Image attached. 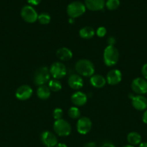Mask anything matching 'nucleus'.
Listing matches in <instances>:
<instances>
[{"mask_svg":"<svg viewBox=\"0 0 147 147\" xmlns=\"http://www.w3.org/2000/svg\"><path fill=\"white\" fill-rule=\"evenodd\" d=\"M75 70L77 74L84 77H92L95 73V65L86 59L79 60L75 64Z\"/></svg>","mask_w":147,"mask_h":147,"instance_id":"1","label":"nucleus"},{"mask_svg":"<svg viewBox=\"0 0 147 147\" xmlns=\"http://www.w3.org/2000/svg\"><path fill=\"white\" fill-rule=\"evenodd\" d=\"M104 63L108 67H112L117 64L119 60V52L118 49L112 45H108L103 53Z\"/></svg>","mask_w":147,"mask_h":147,"instance_id":"2","label":"nucleus"},{"mask_svg":"<svg viewBox=\"0 0 147 147\" xmlns=\"http://www.w3.org/2000/svg\"><path fill=\"white\" fill-rule=\"evenodd\" d=\"M50 70L46 66H41L37 68L33 76V80L36 86H40L45 85L50 80Z\"/></svg>","mask_w":147,"mask_h":147,"instance_id":"3","label":"nucleus"},{"mask_svg":"<svg viewBox=\"0 0 147 147\" xmlns=\"http://www.w3.org/2000/svg\"><path fill=\"white\" fill-rule=\"evenodd\" d=\"M86 11V7L84 3L79 1H74L71 2L66 8V12L70 18L75 19L80 17L84 14Z\"/></svg>","mask_w":147,"mask_h":147,"instance_id":"4","label":"nucleus"},{"mask_svg":"<svg viewBox=\"0 0 147 147\" xmlns=\"http://www.w3.org/2000/svg\"><path fill=\"white\" fill-rule=\"evenodd\" d=\"M53 127L55 133L59 136H67L71 132L70 123L63 119L55 121Z\"/></svg>","mask_w":147,"mask_h":147,"instance_id":"5","label":"nucleus"},{"mask_svg":"<svg viewBox=\"0 0 147 147\" xmlns=\"http://www.w3.org/2000/svg\"><path fill=\"white\" fill-rule=\"evenodd\" d=\"M22 18L27 23H34L37 20V14L36 10L30 5H25L22 8L20 11Z\"/></svg>","mask_w":147,"mask_h":147,"instance_id":"6","label":"nucleus"},{"mask_svg":"<svg viewBox=\"0 0 147 147\" xmlns=\"http://www.w3.org/2000/svg\"><path fill=\"white\" fill-rule=\"evenodd\" d=\"M50 73L54 79H61L66 76L67 70L63 63L61 62H55L50 65Z\"/></svg>","mask_w":147,"mask_h":147,"instance_id":"7","label":"nucleus"},{"mask_svg":"<svg viewBox=\"0 0 147 147\" xmlns=\"http://www.w3.org/2000/svg\"><path fill=\"white\" fill-rule=\"evenodd\" d=\"M131 89L138 95H144L147 93V80L144 78H136L131 83Z\"/></svg>","mask_w":147,"mask_h":147,"instance_id":"8","label":"nucleus"},{"mask_svg":"<svg viewBox=\"0 0 147 147\" xmlns=\"http://www.w3.org/2000/svg\"><path fill=\"white\" fill-rule=\"evenodd\" d=\"M92 123L88 117L79 118L76 123V129L80 134L85 135L89 133L92 129Z\"/></svg>","mask_w":147,"mask_h":147,"instance_id":"9","label":"nucleus"},{"mask_svg":"<svg viewBox=\"0 0 147 147\" xmlns=\"http://www.w3.org/2000/svg\"><path fill=\"white\" fill-rule=\"evenodd\" d=\"M40 140L46 147H55L58 144L56 136L49 131H44L40 135Z\"/></svg>","mask_w":147,"mask_h":147,"instance_id":"10","label":"nucleus"},{"mask_svg":"<svg viewBox=\"0 0 147 147\" xmlns=\"http://www.w3.org/2000/svg\"><path fill=\"white\" fill-rule=\"evenodd\" d=\"M33 90L30 86L22 85L17 89L15 93L16 98L20 100H26L32 96Z\"/></svg>","mask_w":147,"mask_h":147,"instance_id":"11","label":"nucleus"},{"mask_svg":"<svg viewBox=\"0 0 147 147\" xmlns=\"http://www.w3.org/2000/svg\"><path fill=\"white\" fill-rule=\"evenodd\" d=\"M122 80V73L118 69H112L110 70L106 76V81L110 86L118 84Z\"/></svg>","mask_w":147,"mask_h":147,"instance_id":"12","label":"nucleus"},{"mask_svg":"<svg viewBox=\"0 0 147 147\" xmlns=\"http://www.w3.org/2000/svg\"><path fill=\"white\" fill-rule=\"evenodd\" d=\"M133 107L137 111H145L147 109V98L143 95H137L132 98Z\"/></svg>","mask_w":147,"mask_h":147,"instance_id":"13","label":"nucleus"},{"mask_svg":"<svg viewBox=\"0 0 147 147\" xmlns=\"http://www.w3.org/2000/svg\"><path fill=\"white\" fill-rule=\"evenodd\" d=\"M68 84L71 88L74 90H79L83 87V79L79 74H71L68 78Z\"/></svg>","mask_w":147,"mask_h":147,"instance_id":"14","label":"nucleus"},{"mask_svg":"<svg viewBox=\"0 0 147 147\" xmlns=\"http://www.w3.org/2000/svg\"><path fill=\"white\" fill-rule=\"evenodd\" d=\"M71 100L76 106H82L86 104L87 101V96L82 91H76L71 95Z\"/></svg>","mask_w":147,"mask_h":147,"instance_id":"15","label":"nucleus"},{"mask_svg":"<svg viewBox=\"0 0 147 147\" xmlns=\"http://www.w3.org/2000/svg\"><path fill=\"white\" fill-rule=\"evenodd\" d=\"M86 8L91 11H99L105 6V0H84Z\"/></svg>","mask_w":147,"mask_h":147,"instance_id":"16","label":"nucleus"},{"mask_svg":"<svg viewBox=\"0 0 147 147\" xmlns=\"http://www.w3.org/2000/svg\"><path fill=\"white\" fill-rule=\"evenodd\" d=\"M56 56L61 61H68L72 58L73 53L67 47H61L56 51Z\"/></svg>","mask_w":147,"mask_h":147,"instance_id":"17","label":"nucleus"},{"mask_svg":"<svg viewBox=\"0 0 147 147\" xmlns=\"http://www.w3.org/2000/svg\"><path fill=\"white\" fill-rule=\"evenodd\" d=\"M89 81H90L91 85L96 88H101L104 87L107 83L106 78L99 74L93 75L90 78Z\"/></svg>","mask_w":147,"mask_h":147,"instance_id":"18","label":"nucleus"},{"mask_svg":"<svg viewBox=\"0 0 147 147\" xmlns=\"http://www.w3.org/2000/svg\"><path fill=\"white\" fill-rule=\"evenodd\" d=\"M37 96L41 100H46V99L49 98L50 96V90L48 88V86H46V85H43V86H38L37 89Z\"/></svg>","mask_w":147,"mask_h":147,"instance_id":"19","label":"nucleus"},{"mask_svg":"<svg viewBox=\"0 0 147 147\" xmlns=\"http://www.w3.org/2000/svg\"><path fill=\"white\" fill-rule=\"evenodd\" d=\"M127 141L132 146L139 145L141 143V136L138 132H130L127 136Z\"/></svg>","mask_w":147,"mask_h":147,"instance_id":"20","label":"nucleus"},{"mask_svg":"<svg viewBox=\"0 0 147 147\" xmlns=\"http://www.w3.org/2000/svg\"><path fill=\"white\" fill-rule=\"evenodd\" d=\"M95 34V31L92 27H84L79 30V36L82 38L85 39V40H89L91 39L92 37H94Z\"/></svg>","mask_w":147,"mask_h":147,"instance_id":"21","label":"nucleus"},{"mask_svg":"<svg viewBox=\"0 0 147 147\" xmlns=\"http://www.w3.org/2000/svg\"><path fill=\"white\" fill-rule=\"evenodd\" d=\"M48 88H50V91L58 92L62 88L61 83L57 79H52L48 82Z\"/></svg>","mask_w":147,"mask_h":147,"instance_id":"22","label":"nucleus"},{"mask_svg":"<svg viewBox=\"0 0 147 147\" xmlns=\"http://www.w3.org/2000/svg\"><path fill=\"white\" fill-rule=\"evenodd\" d=\"M68 115H69V116L71 119H79L81 116L80 110L76 106H72L68 111Z\"/></svg>","mask_w":147,"mask_h":147,"instance_id":"23","label":"nucleus"},{"mask_svg":"<svg viewBox=\"0 0 147 147\" xmlns=\"http://www.w3.org/2000/svg\"><path fill=\"white\" fill-rule=\"evenodd\" d=\"M120 4V0H107L105 1V7L109 10H115L119 7Z\"/></svg>","mask_w":147,"mask_h":147,"instance_id":"24","label":"nucleus"},{"mask_svg":"<svg viewBox=\"0 0 147 147\" xmlns=\"http://www.w3.org/2000/svg\"><path fill=\"white\" fill-rule=\"evenodd\" d=\"M37 20L41 24H48L50 22V16L48 13L43 12L39 14Z\"/></svg>","mask_w":147,"mask_h":147,"instance_id":"25","label":"nucleus"},{"mask_svg":"<svg viewBox=\"0 0 147 147\" xmlns=\"http://www.w3.org/2000/svg\"><path fill=\"white\" fill-rule=\"evenodd\" d=\"M63 112L61 109H60V108H56V109H55L53 111V119L56 121L61 119L62 116H63Z\"/></svg>","mask_w":147,"mask_h":147,"instance_id":"26","label":"nucleus"},{"mask_svg":"<svg viewBox=\"0 0 147 147\" xmlns=\"http://www.w3.org/2000/svg\"><path fill=\"white\" fill-rule=\"evenodd\" d=\"M107 30L105 27H98L96 31L97 35L99 37H103L106 35Z\"/></svg>","mask_w":147,"mask_h":147,"instance_id":"27","label":"nucleus"},{"mask_svg":"<svg viewBox=\"0 0 147 147\" xmlns=\"http://www.w3.org/2000/svg\"><path fill=\"white\" fill-rule=\"evenodd\" d=\"M141 73H142L144 78L147 80V63L144 64L141 68Z\"/></svg>","mask_w":147,"mask_h":147,"instance_id":"28","label":"nucleus"},{"mask_svg":"<svg viewBox=\"0 0 147 147\" xmlns=\"http://www.w3.org/2000/svg\"><path fill=\"white\" fill-rule=\"evenodd\" d=\"M116 41H115V38L114 37H110L108 40V45H112L114 46V45L115 44Z\"/></svg>","mask_w":147,"mask_h":147,"instance_id":"29","label":"nucleus"},{"mask_svg":"<svg viewBox=\"0 0 147 147\" xmlns=\"http://www.w3.org/2000/svg\"><path fill=\"white\" fill-rule=\"evenodd\" d=\"M27 1L31 5H37L40 4L41 0H27Z\"/></svg>","mask_w":147,"mask_h":147,"instance_id":"30","label":"nucleus"},{"mask_svg":"<svg viewBox=\"0 0 147 147\" xmlns=\"http://www.w3.org/2000/svg\"><path fill=\"white\" fill-rule=\"evenodd\" d=\"M96 144L95 142H87V143L85 144L84 145V147H96Z\"/></svg>","mask_w":147,"mask_h":147,"instance_id":"31","label":"nucleus"},{"mask_svg":"<svg viewBox=\"0 0 147 147\" xmlns=\"http://www.w3.org/2000/svg\"><path fill=\"white\" fill-rule=\"evenodd\" d=\"M142 121H143V122H144V123L147 124V109H146V110H145L144 114H143Z\"/></svg>","mask_w":147,"mask_h":147,"instance_id":"32","label":"nucleus"},{"mask_svg":"<svg viewBox=\"0 0 147 147\" xmlns=\"http://www.w3.org/2000/svg\"><path fill=\"white\" fill-rule=\"evenodd\" d=\"M101 147H115V146L110 142H106V143H104Z\"/></svg>","mask_w":147,"mask_h":147,"instance_id":"33","label":"nucleus"},{"mask_svg":"<svg viewBox=\"0 0 147 147\" xmlns=\"http://www.w3.org/2000/svg\"><path fill=\"white\" fill-rule=\"evenodd\" d=\"M55 147H67L65 144H63V143H58L57 144H56V146Z\"/></svg>","mask_w":147,"mask_h":147,"instance_id":"34","label":"nucleus"},{"mask_svg":"<svg viewBox=\"0 0 147 147\" xmlns=\"http://www.w3.org/2000/svg\"><path fill=\"white\" fill-rule=\"evenodd\" d=\"M138 147H147V142H141Z\"/></svg>","mask_w":147,"mask_h":147,"instance_id":"35","label":"nucleus"},{"mask_svg":"<svg viewBox=\"0 0 147 147\" xmlns=\"http://www.w3.org/2000/svg\"><path fill=\"white\" fill-rule=\"evenodd\" d=\"M122 147H134V146H132V145H125V146H122Z\"/></svg>","mask_w":147,"mask_h":147,"instance_id":"36","label":"nucleus"}]
</instances>
